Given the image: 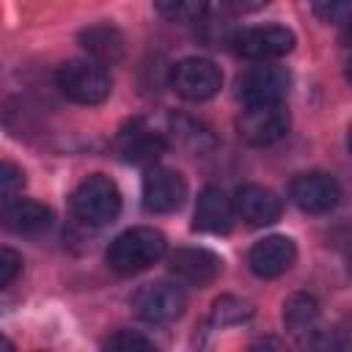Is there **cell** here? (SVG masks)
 Masks as SVG:
<instances>
[{"label": "cell", "mask_w": 352, "mask_h": 352, "mask_svg": "<svg viewBox=\"0 0 352 352\" xmlns=\"http://www.w3.org/2000/svg\"><path fill=\"white\" fill-rule=\"evenodd\" d=\"M289 198L302 212L322 214L338 204L341 187L330 173H302L289 184Z\"/></svg>", "instance_id": "11"}, {"label": "cell", "mask_w": 352, "mask_h": 352, "mask_svg": "<svg viewBox=\"0 0 352 352\" xmlns=\"http://www.w3.org/2000/svg\"><path fill=\"white\" fill-rule=\"evenodd\" d=\"M170 138L176 146H182L184 151L201 157V154H209L214 148V138L209 135L206 126H201L198 121L187 118V116H173L170 118Z\"/></svg>", "instance_id": "19"}, {"label": "cell", "mask_w": 352, "mask_h": 352, "mask_svg": "<svg viewBox=\"0 0 352 352\" xmlns=\"http://www.w3.org/2000/svg\"><path fill=\"white\" fill-rule=\"evenodd\" d=\"M72 212L85 226H107L121 212V192L113 179L102 173H91L72 192Z\"/></svg>", "instance_id": "2"}, {"label": "cell", "mask_w": 352, "mask_h": 352, "mask_svg": "<svg viewBox=\"0 0 352 352\" xmlns=\"http://www.w3.org/2000/svg\"><path fill=\"white\" fill-rule=\"evenodd\" d=\"M297 258V248L289 236H280V234H272V236H264L258 239L250 253H248V264L250 270L258 275V278H278L283 275Z\"/></svg>", "instance_id": "13"}, {"label": "cell", "mask_w": 352, "mask_h": 352, "mask_svg": "<svg viewBox=\"0 0 352 352\" xmlns=\"http://www.w3.org/2000/svg\"><path fill=\"white\" fill-rule=\"evenodd\" d=\"M234 47L242 58L250 60H275L292 52L294 47V33L283 25H261V28H248L234 36Z\"/></svg>", "instance_id": "9"}, {"label": "cell", "mask_w": 352, "mask_h": 352, "mask_svg": "<svg viewBox=\"0 0 352 352\" xmlns=\"http://www.w3.org/2000/svg\"><path fill=\"white\" fill-rule=\"evenodd\" d=\"M104 346H107V349H151L154 344H151L148 338L132 333V330H118L116 336H110V338L104 341Z\"/></svg>", "instance_id": "25"}, {"label": "cell", "mask_w": 352, "mask_h": 352, "mask_svg": "<svg viewBox=\"0 0 352 352\" xmlns=\"http://www.w3.org/2000/svg\"><path fill=\"white\" fill-rule=\"evenodd\" d=\"M165 236L157 228L148 226H138L129 228L124 234H118L110 248H107V264L110 270L121 272V275H132L140 270H148L151 264H157L165 256Z\"/></svg>", "instance_id": "1"}, {"label": "cell", "mask_w": 352, "mask_h": 352, "mask_svg": "<svg viewBox=\"0 0 352 352\" xmlns=\"http://www.w3.org/2000/svg\"><path fill=\"white\" fill-rule=\"evenodd\" d=\"M154 8L168 22H198L204 19L209 0H154Z\"/></svg>", "instance_id": "21"}, {"label": "cell", "mask_w": 352, "mask_h": 352, "mask_svg": "<svg viewBox=\"0 0 352 352\" xmlns=\"http://www.w3.org/2000/svg\"><path fill=\"white\" fill-rule=\"evenodd\" d=\"M52 226V209L33 198H11L0 209V228L16 236H33Z\"/></svg>", "instance_id": "12"}, {"label": "cell", "mask_w": 352, "mask_h": 352, "mask_svg": "<svg viewBox=\"0 0 352 352\" xmlns=\"http://www.w3.org/2000/svg\"><path fill=\"white\" fill-rule=\"evenodd\" d=\"M80 44L88 52V58L102 63V66L104 63H116V60L124 58V36H121V30L113 28V25H104V22L85 28L80 33Z\"/></svg>", "instance_id": "17"}, {"label": "cell", "mask_w": 352, "mask_h": 352, "mask_svg": "<svg viewBox=\"0 0 352 352\" xmlns=\"http://www.w3.org/2000/svg\"><path fill=\"white\" fill-rule=\"evenodd\" d=\"M58 88L77 104H102L110 96V74L91 58H74L58 69Z\"/></svg>", "instance_id": "3"}, {"label": "cell", "mask_w": 352, "mask_h": 352, "mask_svg": "<svg viewBox=\"0 0 352 352\" xmlns=\"http://www.w3.org/2000/svg\"><path fill=\"white\" fill-rule=\"evenodd\" d=\"M0 349H14V344H11L6 336H0Z\"/></svg>", "instance_id": "27"}, {"label": "cell", "mask_w": 352, "mask_h": 352, "mask_svg": "<svg viewBox=\"0 0 352 352\" xmlns=\"http://www.w3.org/2000/svg\"><path fill=\"white\" fill-rule=\"evenodd\" d=\"M220 3L231 14H253V11H261L270 0H220Z\"/></svg>", "instance_id": "26"}, {"label": "cell", "mask_w": 352, "mask_h": 352, "mask_svg": "<svg viewBox=\"0 0 352 352\" xmlns=\"http://www.w3.org/2000/svg\"><path fill=\"white\" fill-rule=\"evenodd\" d=\"M187 198V182L173 168H148L143 176V206L151 214L176 212Z\"/></svg>", "instance_id": "7"}, {"label": "cell", "mask_w": 352, "mask_h": 352, "mask_svg": "<svg viewBox=\"0 0 352 352\" xmlns=\"http://www.w3.org/2000/svg\"><path fill=\"white\" fill-rule=\"evenodd\" d=\"M184 305H187V297H184L182 286L168 283V280L146 283L132 294L135 314L148 324H168V322L179 319Z\"/></svg>", "instance_id": "4"}, {"label": "cell", "mask_w": 352, "mask_h": 352, "mask_svg": "<svg viewBox=\"0 0 352 352\" xmlns=\"http://www.w3.org/2000/svg\"><path fill=\"white\" fill-rule=\"evenodd\" d=\"M168 270L184 286H209L220 275L223 258L206 248H179L170 253Z\"/></svg>", "instance_id": "10"}, {"label": "cell", "mask_w": 352, "mask_h": 352, "mask_svg": "<svg viewBox=\"0 0 352 352\" xmlns=\"http://www.w3.org/2000/svg\"><path fill=\"white\" fill-rule=\"evenodd\" d=\"M283 324L300 344H314V338L322 333V316L316 300L311 294H292L283 302Z\"/></svg>", "instance_id": "16"}, {"label": "cell", "mask_w": 352, "mask_h": 352, "mask_svg": "<svg viewBox=\"0 0 352 352\" xmlns=\"http://www.w3.org/2000/svg\"><path fill=\"white\" fill-rule=\"evenodd\" d=\"M162 151H165V138H162L160 132L135 126L132 132H126V135L121 138V154H124L126 162H135V165H154Z\"/></svg>", "instance_id": "18"}, {"label": "cell", "mask_w": 352, "mask_h": 352, "mask_svg": "<svg viewBox=\"0 0 352 352\" xmlns=\"http://www.w3.org/2000/svg\"><path fill=\"white\" fill-rule=\"evenodd\" d=\"M234 223V201L220 187H206L195 204V228L206 234H226Z\"/></svg>", "instance_id": "15"}, {"label": "cell", "mask_w": 352, "mask_h": 352, "mask_svg": "<svg viewBox=\"0 0 352 352\" xmlns=\"http://www.w3.org/2000/svg\"><path fill=\"white\" fill-rule=\"evenodd\" d=\"M236 88L245 104H280L292 88V74L283 66H272L261 60L258 66L248 69L239 77Z\"/></svg>", "instance_id": "6"}, {"label": "cell", "mask_w": 352, "mask_h": 352, "mask_svg": "<svg viewBox=\"0 0 352 352\" xmlns=\"http://www.w3.org/2000/svg\"><path fill=\"white\" fill-rule=\"evenodd\" d=\"M289 132V113L280 104H245L239 116V135L253 146H272Z\"/></svg>", "instance_id": "8"}, {"label": "cell", "mask_w": 352, "mask_h": 352, "mask_svg": "<svg viewBox=\"0 0 352 352\" xmlns=\"http://www.w3.org/2000/svg\"><path fill=\"white\" fill-rule=\"evenodd\" d=\"M349 6H352V0H314L316 16L330 22V25H346L349 22Z\"/></svg>", "instance_id": "23"}, {"label": "cell", "mask_w": 352, "mask_h": 352, "mask_svg": "<svg viewBox=\"0 0 352 352\" xmlns=\"http://www.w3.org/2000/svg\"><path fill=\"white\" fill-rule=\"evenodd\" d=\"M231 201H234V212L248 226H272L280 217V212H283L280 198L270 187H261V184L239 187Z\"/></svg>", "instance_id": "14"}, {"label": "cell", "mask_w": 352, "mask_h": 352, "mask_svg": "<svg viewBox=\"0 0 352 352\" xmlns=\"http://www.w3.org/2000/svg\"><path fill=\"white\" fill-rule=\"evenodd\" d=\"M19 272H22V256L14 248L0 245V289L14 283Z\"/></svg>", "instance_id": "24"}, {"label": "cell", "mask_w": 352, "mask_h": 352, "mask_svg": "<svg viewBox=\"0 0 352 352\" xmlns=\"http://www.w3.org/2000/svg\"><path fill=\"white\" fill-rule=\"evenodd\" d=\"M22 184H25L22 168H16L14 162H0V204L16 198L22 192Z\"/></svg>", "instance_id": "22"}, {"label": "cell", "mask_w": 352, "mask_h": 352, "mask_svg": "<svg viewBox=\"0 0 352 352\" xmlns=\"http://www.w3.org/2000/svg\"><path fill=\"white\" fill-rule=\"evenodd\" d=\"M170 88L187 102H206L223 88V74L206 58H184L170 69Z\"/></svg>", "instance_id": "5"}, {"label": "cell", "mask_w": 352, "mask_h": 352, "mask_svg": "<svg viewBox=\"0 0 352 352\" xmlns=\"http://www.w3.org/2000/svg\"><path fill=\"white\" fill-rule=\"evenodd\" d=\"M253 316V308L250 302L239 300V297H220L214 300L212 305V314H209V324L212 327H231V324H242Z\"/></svg>", "instance_id": "20"}]
</instances>
